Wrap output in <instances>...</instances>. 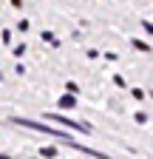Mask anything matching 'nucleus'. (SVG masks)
Segmentation results:
<instances>
[{
	"label": "nucleus",
	"instance_id": "obj_2",
	"mask_svg": "<svg viewBox=\"0 0 153 159\" xmlns=\"http://www.w3.org/2000/svg\"><path fill=\"white\" fill-rule=\"evenodd\" d=\"M60 108H74V97H71V94L60 97Z\"/></svg>",
	"mask_w": 153,
	"mask_h": 159
},
{
	"label": "nucleus",
	"instance_id": "obj_1",
	"mask_svg": "<svg viewBox=\"0 0 153 159\" xmlns=\"http://www.w3.org/2000/svg\"><path fill=\"white\" fill-rule=\"evenodd\" d=\"M11 122H17V125H26V128H34V131H46V134H51V136H60V139H65V134H63V131L48 128V125H43V122H31V119H23V116H14Z\"/></svg>",
	"mask_w": 153,
	"mask_h": 159
}]
</instances>
